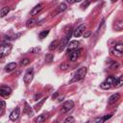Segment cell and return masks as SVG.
I'll return each mask as SVG.
<instances>
[{"mask_svg": "<svg viewBox=\"0 0 123 123\" xmlns=\"http://www.w3.org/2000/svg\"><path fill=\"white\" fill-rule=\"evenodd\" d=\"M86 70H87V69H86V66L80 67V68L76 71V73L74 74V76H73V78L71 79V81L69 82V84L76 83V82H79V81L83 80V79L85 78V76L86 75Z\"/></svg>", "mask_w": 123, "mask_h": 123, "instance_id": "cell-1", "label": "cell"}, {"mask_svg": "<svg viewBox=\"0 0 123 123\" xmlns=\"http://www.w3.org/2000/svg\"><path fill=\"white\" fill-rule=\"evenodd\" d=\"M72 33H73V31L71 30V28H69V31H67V33H66V35L64 36V37L62 38V41H61V43H60V45H59V51H60V52H62V51L67 46V44H68V42H69V39H70V37H71V36H72Z\"/></svg>", "mask_w": 123, "mask_h": 123, "instance_id": "cell-2", "label": "cell"}, {"mask_svg": "<svg viewBox=\"0 0 123 123\" xmlns=\"http://www.w3.org/2000/svg\"><path fill=\"white\" fill-rule=\"evenodd\" d=\"M115 80H116L115 77H113V76H109L103 83H101L100 87H101L102 89H110V88L114 85Z\"/></svg>", "mask_w": 123, "mask_h": 123, "instance_id": "cell-3", "label": "cell"}, {"mask_svg": "<svg viewBox=\"0 0 123 123\" xmlns=\"http://www.w3.org/2000/svg\"><path fill=\"white\" fill-rule=\"evenodd\" d=\"M33 78H34V70H33V68L27 69V71L25 72V74L23 76V82H24V84L25 85H29L33 81Z\"/></svg>", "mask_w": 123, "mask_h": 123, "instance_id": "cell-4", "label": "cell"}, {"mask_svg": "<svg viewBox=\"0 0 123 123\" xmlns=\"http://www.w3.org/2000/svg\"><path fill=\"white\" fill-rule=\"evenodd\" d=\"M12 50V45L11 44H3L0 45V60L3 59L4 57L8 56Z\"/></svg>", "mask_w": 123, "mask_h": 123, "instance_id": "cell-5", "label": "cell"}, {"mask_svg": "<svg viewBox=\"0 0 123 123\" xmlns=\"http://www.w3.org/2000/svg\"><path fill=\"white\" fill-rule=\"evenodd\" d=\"M72 108H74V102L72 100H67L62 104V110H61V113H65V112L71 111Z\"/></svg>", "mask_w": 123, "mask_h": 123, "instance_id": "cell-6", "label": "cell"}, {"mask_svg": "<svg viewBox=\"0 0 123 123\" xmlns=\"http://www.w3.org/2000/svg\"><path fill=\"white\" fill-rule=\"evenodd\" d=\"M12 88L10 86H0V96L1 97H4V98H7L9 97L11 94H12Z\"/></svg>", "mask_w": 123, "mask_h": 123, "instance_id": "cell-7", "label": "cell"}, {"mask_svg": "<svg viewBox=\"0 0 123 123\" xmlns=\"http://www.w3.org/2000/svg\"><path fill=\"white\" fill-rule=\"evenodd\" d=\"M80 54H81V49H77V48H76V49L70 51V52H69V60H70L71 62L77 61V59L79 58Z\"/></svg>", "mask_w": 123, "mask_h": 123, "instance_id": "cell-8", "label": "cell"}, {"mask_svg": "<svg viewBox=\"0 0 123 123\" xmlns=\"http://www.w3.org/2000/svg\"><path fill=\"white\" fill-rule=\"evenodd\" d=\"M85 29H86V25L85 24H81L79 27H77L75 29V31H73V35L75 37H80L84 33H85Z\"/></svg>", "mask_w": 123, "mask_h": 123, "instance_id": "cell-9", "label": "cell"}, {"mask_svg": "<svg viewBox=\"0 0 123 123\" xmlns=\"http://www.w3.org/2000/svg\"><path fill=\"white\" fill-rule=\"evenodd\" d=\"M20 115V109L19 107H16L11 113H10V120L11 121H16Z\"/></svg>", "mask_w": 123, "mask_h": 123, "instance_id": "cell-10", "label": "cell"}, {"mask_svg": "<svg viewBox=\"0 0 123 123\" xmlns=\"http://www.w3.org/2000/svg\"><path fill=\"white\" fill-rule=\"evenodd\" d=\"M43 7H44V4H43V3H39V4L36 5V6L32 9V11H31V15L34 16V15L38 14V12H40L42 11Z\"/></svg>", "mask_w": 123, "mask_h": 123, "instance_id": "cell-11", "label": "cell"}, {"mask_svg": "<svg viewBox=\"0 0 123 123\" xmlns=\"http://www.w3.org/2000/svg\"><path fill=\"white\" fill-rule=\"evenodd\" d=\"M119 99H120V94L119 93H113L112 95L110 96L108 103H109V105H112V104H115Z\"/></svg>", "mask_w": 123, "mask_h": 123, "instance_id": "cell-12", "label": "cell"}, {"mask_svg": "<svg viewBox=\"0 0 123 123\" xmlns=\"http://www.w3.org/2000/svg\"><path fill=\"white\" fill-rule=\"evenodd\" d=\"M78 45H79V41H77V40H72V41L68 42V44H67V46H66V47H67V52L69 53L70 51L76 49Z\"/></svg>", "mask_w": 123, "mask_h": 123, "instance_id": "cell-13", "label": "cell"}, {"mask_svg": "<svg viewBox=\"0 0 123 123\" xmlns=\"http://www.w3.org/2000/svg\"><path fill=\"white\" fill-rule=\"evenodd\" d=\"M59 45H60L59 40L55 39V40H53V41L49 44V50H50V51H54V50H56V49L59 48Z\"/></svg>", "mask_w": 123, "mask_h": 123, "instance_id": "cell-14", "label": "cell"}, {"mask_svg": "<svg viewBox=\"0 0 123 123\" xmlns=\"http://www.w3.org/2000/svg\"><path fill=\"white\" fill-rule=\"evenodd\" d=\"M15 67H16V62H10L5 66V71L6 72H11L13 69H15Z\"/></svg>", "mask_w": 123, "mask_h": 123, "instance_id": "cell-15", "label": "cell"}, {"mask_svg": "<svg viewBox=\"0 0 123 123\" xmlns=\"http://www.w3.org/2000/svg\"><path fill=\"white\" fill-rule=\"evenodd\" d=\"M66 9H67V5L65 3H62L57 7V13H62L64 11H66Z\"/></svg>", "mask_w": 123, "mask_h": 123, "instance_id": "cell-16", "label": "cell"}, {"mask_svg": "<svg viewBox=\"0 0 123 123\" xmlns=\"http://www.w3.org/2000/svg\"><path fill=\"white\" fill-rule=\"evenodd\" d=\"M46 117H47V115H45V113H43V114H40V115H38L37 118H35V122L36 123H42V122H44L45 120H46Z\"/></svg>", "mask_w": 123, "mask_h": 123, "instance_id": "cell-17", "label": "cell"}, {"mask_svg": "<svg viewBox=\"0 0 123 123\" xmlns=\"http://www.w3.org/2000/svg\"><path fill=\"white\" fill-rule=\"evenodd\" d=\"M10 11H11V8L10 7H3L0 10V17H4L5 15H7Z\"/></svg>", "mask_w": 123, "mask_h": 123, "instance_id": "cell-18", "label": "cell"}, {"mask_svg": "<svg viewBox=\"0 0 123 123\" xmlns=\"http://www.w3.org/2000/svg\"><path fill=\"white\" fill-rule=\"evenodd\" d=\"M36 24H37V20L34 19V18H31V19L27 20V22H26V27H27V28H32V27H34Z\"/></svg>", "mask_w": 123, "mask_h": 123, "instance_id": "cell-19", "label": "cell"}, {"mask_svg": "<svg viewBox=\"0 0 123 123\" xmlns=\"http://www.w3.org/2000/svg\"><path fill=\"white\" fill-rule=\"evenodd\" d=\"M111 116H112V114H106L105 116H103V117H101V118H96V119H95V122H105V121H107L108 119H110Z\"/></svg>", "mask_w": 123, "mask_h": 123, "instance_id": "cell-20", "label": "cell"}, {"mask_svg": "<svg viewBox=\"0 0 123 123\" xmlns=\"http://www.w3.org/2000/svg\"><path fill=\"white\" fill-rule=\"evenodd\" d=\"M110 52H111V55H114V56H116V57H122V52H120V51H117L116 49H114L113 47L112 48H111V50H110Z\"/></svg>", "mask_w": 123, "mask_h": 123, "instance_id": "cell-21", "label": "cell"}, {"mask_svg": "<svg viewBox=\"0 0 123 123\" xmlns=\"http://www.w3.org/2000/svg\"><path fill=\"white\" fill-rule=\"evenodd\" d=\"M123 85V79H122V77H119L118 79H116L115 80V82H114V86L115 87H120L121 86Z\"/></svg>", "mask_w": 123, "mask_h": 123, "instance_id": "cell-22", "label": "cell"}, {"mask_svg": "<svg viewBox=\"0 0 123 123\" xmlns=\"http://www.w3.org/2000/svg\"><path fill=\"white\" fill-rule=\"evenodd\" d=\"M48 34H49V30H44V31H42V32L39 33L38 37H39L40 39H43V38H45L48 36Z\"/></svg>", "mask_w": 123, "mask_h": 123, "instance_id": "cell-23", "label": "cell"}, {"mask_svg": "<svg viewBox=\"0 0 123 123\" xmlns=\"http://www.w3.org/2000/svg\"><path fill=\"white\" fill-rule=\"evenodd\" d=\"M113 48L116 49L117 51L123 52V43H122V42H118V43H116V44L113 46Z\"/></svg>", "mask_w": 123, "mask_h": 123, "instance_id": "cell-24", "label": "cell"}, {"mask_svg": "<svg viewBox=\"0 0 123 123\" xmlns=\"http://www.w3.org/2000/svg\"><path fill=\"white\" fill-rule=\"evenodd\" d=\"M5 106H6V104H5V102L3 101V100H0V116L4 113V111H5Z\"/></svg>", "mask_w": 123, "mask_h": 123, "instance_id": "cell-25", "label": "cell"}, {"mask_svg": "<svg viewBox=\"0 0 123 123\" xmlns=\"http://www.w3.org/2000/svg\"><path fill=\"white\" fill-rule=\"evenodd\" d=\"M122 27H123V23L122 21H118V22H115V30L116 31H121L122 30Z\"/></svg>", "mask_w": 123, "mask_h": 123, "instance_id": "cell-26", "label": "cell"}, {"mask_svg": "<svg viewBox=\"0 0 123 123\" xmlns=\"http://www.w3.org/2000/svg\"><path fill=\"white\" fill-rule=\"evenodd\" d=\"M20 63H21V65H23V66L28 65V64L30 63V59H28V58L22 59V60H21V62H20Z\"/></svg>", "mask_w": 123, "mask_h": 123, "instance_id": "cell-27", "label": "cell"}, {"mask_svg": "<svg viewBox=\"0 0 123 123\" xmlns=\"http://www.w3.org/2000/svg\"><path fill=\"white\" fill-rule=\"evenodd\" d=\"M73 122H75V118L72 116H68L64 119V123H73Z\"/></svg>", "mask_w": 123, "mask_h": 123, "instance_id": "cell-28", "label": "cell"}, {"mask_svg": "<svg viewBox=\"0 0 123 123\" xmlns=\"http://www.w3.org/2000/svg\"><path fill=\"white\" fill-rule=\"evenodd\" d=\"M118 66H119L118 62H114V61H112V64L111 65V69H114V68H117Z\"/></svg>", "mask_w": 123, "mask_h": 123, "instance_id": "cell-29", "label": "cell"}, {"mask_svg": "<svg viewBox=\"0 0 123 123\" xmlns=\"http://www.w3.org/2000/svg\"><path fill=\"white\" fill-rule=\"evenodd\" d=\"M60 67H61V69H62V70H66V69L69 68V64H68V63H62Z\"/></svg>", "mask_w": 123, "mask_h": 123, "instance_id": "cell-30", "label": "cell"}, {"mask_svg": "<svg viewBox=\"0 0 123 123\" xmlns=\"http://www.w3.org/2000/svg\"><path fill=\"white\" fill-rule=\"evenodd\" d=\"M52 58H53V56H52V54H49L48 56H46V62H48L49 63L52 62Z\"/></svg>", "mask_w": 123, "mask_h": 123, "instance_id": "cell-31", "label": "cell"}, {"mask_svg": "<svg viewBox=\"0 0 123 123\" xmlns=\"http://www.w3.org/2000/svg\"><path fill=\"white\" fill-rule=\"evenodd\" d=\"M31 52H33V53H36V52H39L40 51V49L39 48H35V49H32V50H30Z\"/></svg>", "mask_w": 123, "mask_h": 123, "instance_id": "cell-32", "label": "cell"}, {"mask_svg": "<svg viewBox=\"0 0 123 123\" xmlns=\"http://www.w3.org/2000/svg\"><path fill=\"white\" fill-rule=\"evenodd\" d=\"M89 35H90V32H86V34L84 33V37H89Z\"/></svg>", "mask_w": 123, "mask_h": 123, "instance_id": "cell-33", "label": "cell"}, {"mask_svg": "<svg viewBox=\"0 0 123 123\" xmlns=\"http://www.w3.org/2000/svg\"><path fill=\"white\" fill-rule=\"evenodd\" d=\"M66 1H67L69 4H73V3H75V2H76V0H66Z\"/></svg>", "mask_w": 123, "mask_h": 123, "instance_id": "cell-34", "label": "cell"}, {"mask_svg": "<svg viewBox=\"0 0 123 123\" xmlns=\"http://www.w3.org/2000/svg\"><path fill=\"white\" fill-rule=\"evenodd\" d=\"M40 97V94H36L35 95V100H37V98H39Z\"/></svg>", "mask_w": 123, "mask_h": 123, "instance_id": "cell-35", "label": "cell"}, {"mask_svg": "<svg viewBox=\"0 0 123 123\" xmlns=\"http://www.w3.org/2000/svg\"><path fill=\"white\" fill-rule=\"evenodd\" d=\"M86 1H87V2H88V3H90V2H91V1H96V0H86Z\"/></svg>", "mask_w": 123, "mask_h": 123, "instance_id": "cell-36", "label": "cell"}, {"mask_svg": "<svg viewBox=\"0 0 123 123\" xmlns=\"http://www.w3.org/2000/svg\"><path fill=\"white\" fill-rule=\"evenodd\" d=\"M117 0H111V2H116Z\"/></svg>", "mask_w": 123, "mask_h": 123, "instance_id": "cell-37", "label": "cell"}, {"mask_svg": "<svg viewBox=\"0 0 123 123\" xmlns=\"http://www.w3.org/2000/svg\"><path fill=\"white\" fill-rule=\"evenodd\" d=\"M80 1H82V0H76V2H80Z\"/></svg>", "mask_w": 123, "mask_h": 123, "instance_id": "cell-38", "label": "cell"}]
</instances>
